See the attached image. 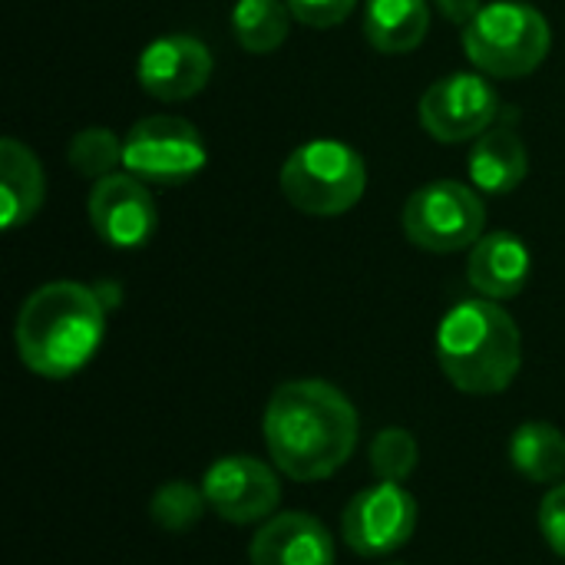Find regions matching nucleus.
Masks as SVG:
<instances>
[{"label": "nucleus", "instance_id": "nucleus-3", "mask_svg": "<svg viewBox=\"0 0 565 565\" xmlns=\"http://www.w3.org/2000/svg\"><path fill=\"white\" fill-rule=\"evenodd\" d=\"M437 361L457 391L493 397L516 381L523 364V338L500 301L470 298L444 315L437 328Z\"/></svg>", "mask_w": 565, "mask_h": 565}, {"label": "nucleus", "instance_id": "nucleus-18", "mask_svg": "<svg viewBox=\"0 0 565 565\" xmlns=\"http://www.w3.org/2000/svg\"><path fill=\"white\" fill-rule=\"evenodd\" d=\"M510 460L530 483H556L565 477V434L546 420L520 424L510 437Z\"/></svg>", "mask_w": 565, "mask_h": 565}, {"label": "nucleus", "instance_id": "nucleus-2", "mask_svg": "<svg viewBox=\"0 0 565 565\" xmlns=\"http://www.w3.org/2000/svg\"><path fill=\"white\" fill-rule=\"evenodd\" d=\"M106 334V301L79 281L40 285L17 315V354L46 377L63 381L83 371Z\"/></svg>", "mask_w": 565, "mask_h": 565}, {"label": "nucleus", "instance_id": "nucleus-13", "mask_svg": "<svg viewBox=\"0 0 565 565\" xmlns=\"http://www.w3.org/2000/svg\"><path fill=\"white\" fill-rule=\"evenodd\" d=\"M248 559L252 565H334V540L308 513H278L258 526Z\"/></svg>", "mask_w": 565, "mask_h": 565}, {"label": "nucleus", "instance_id": "nucleus-10", "mask_svg": "<svg viewBox=\"0 0 565 565\" xmlns=\"http://www.w3.org/2000/svg\"><path fill=\"white\" fill-rule=\"evenodd\" d=\"M417 530V500L401 483H374L361 490L341 516L344 543L358 556L397 553Z\"/></svg>", "mask_w": 565, "mask_h": 565}, {"label": "nucleus", "instance_id": "nucleus-12", "mask_svg": "<svg viewBox=\"0 0 565 565\" xmlns=\"http://www.w3.org/2000/svg\"><path fill=\"white\" fill-rule=\"evenodd\" d=\"M215 60L199 36L189 33H166L152 40L136 63L139 86L162 103H179L205 89L212 79Z\"/></svg>", "mask_w": 565, "mask_h": 565}, {"label": "nucleus", "instance_id": "nucleus-21", "mask_svg": "<svg viewBox=\"0 0 565 565\" xmlns=\"http://www.w3.org/2000/svg\"><path fill=\"white\" fill-rule=\"evenodd\" d=\"M209 503H205V493L202 487H192V483H166L152 493V503H149V516L159 530L166 533H185L192 530L202 516H205Z\"/></svg>", "mask_w": 565, "mask_h": 565}, {"label": "nucleus", "instance_id": "nucleus-23", "mask_svg": "<svg viewBox=\"0 0 565 565\" xmlns=\"http://www.w3.org/2000/svg\"><path fill=\"white\" fill-rule=\"evenodd\" d=\"M291 17L305 26L315 30H331L341 20L351 17V10L358 7V0H285Z\"/></svg>", "mask_w": 565, "mask_h": 565}, {"label": "nucleus", "instance_id": "nucleus-25", "mask_svg": "<svg viewBox=\"0 0 565 565\" xmlns=\"http://www.w3.org/2000/svg\"><path fill=\"white\" fill-rule=\"evenodd\" d=\"M450 23H457L460 30L483 10V0H430Z\"/></svg>", "mask_w": 565, "mask_h": 565}, {"label": "nucleus", "instance_id": "nucleus-19", "mask_svg": "<svg viewBox=\"0 0 565 565\" xmlns=\"http://www.w3.org/2000/svg\"><path fill=\"white\" fill-rule=\"evenodd\" d=\"M291 10L285 0H238L232 7V33L245 53H275L291 30Z\"/></svg>", "mask_w": 565, "mask_h": 565}, {"label": "nucleus", "instance_id": "nucleus-9", "mask_svg": "<svg viewBox=\"0 0 565 565\" xmlns=\"http://www.w3.org/2000/svg\"><path fill=\"white\" fill-rule=\"evenodd\" d=\"M202 493L209 510L235 526L265 523L281 503V483L268 463L258 457H222L202 477Z\"/></svg>", "mask_w": 565, "mask_h": 565}, {"label": "nucleus", "instance_id": "nucleus-1", "mask_svg": "<svg viewBox=\"0 0 565 565\" xmlns=\"http://www.w3.org/2000/svg\"><path fill=\"white\" fill-rule=\"evenodd\" d=\"M265 444L271 463L298 480L334 477L358 447V411L328 381H288L265 407Z\"/></svg>", "mask_w": 565, "mask_h": 565}, {"label": "nucleus", "instance_id": "nucleus-4", "mask_svg": "<svg viewBox=\"0 0 565 565\" xmlns=\"http://www.w3.org/2000/svg\"><path fill=\"white\" fill-rule=\"evenodd\" d=\"M553 46L550 20L520 0H493L463 26L467 60L493 79H516L540 70Z\"/></svg>", "mask_w": 565, "mask_h": 565}, {"label": "nucleus", "instance_id": "nucleus-8", "mask_svg": "<svg viewBox=\"0 0 565 565\" xmlns=\"http://www.w3.org/2000/svg\"><path fill=\"white\" fill-rule=\"evenodd\" d=\"M420 126L437 142H470L497 126L503 103L497 86L483 73L440 76L420 96Z\"/></svg>", "mask_w": 565, "mask_h": 565}, {"label": "nucleus", "instance_id": "nucleus-7", "mask_svg": "<svg viewBox=\"0 0 565 565\" xmlns=\"http://www.w3.org/2000/svg\"><path fill=\"white\" fill-rule=\"evenodd\" d=\"M205 162L202 132L182 116H146L122 136V169L146 185H185Z\"/></svg>", "mask_w": 565, "mask_h": 565}, {"label": "nucleus", "instance_id": "nucleus-26", "mask_svg": "<svg viewBox=\"0 0 565 565\" xmlns=\"http://www.w3.org/2000/svg\"><path fill=\"white\" fill-rule=\"evenodd\" d=\"M391 565H394V563H391ZM397 565H401V563H397Z\"/></svg>", "mask_w": 565, "mask_h": 565}, {"label": "nucleus", "instance_id": "nucleus-22", "mask_svg": "<svg viewBox=\"0 0 565 565\" xmlns=\"http://www.w3.org/2000/svg\"><path fill=\"white\" fill-rule=\"evenodd\" d=\"M66 159H70L73 172H79L86 179H103V175L116 172V166H122V139H116L113 129L89 126L70 139Z\"/></svg>", "mask_w": 565, "mask_h": 565}, {"label": "nucleus", "instance_id": "nucleus-17", "mask_svg": "<svg viewBox=\"0 0 565 565\" xmlns=\"http://www.w3.org/2000/svg\"><path fill=\"white\" fill-rule=\"evenodd\" d=\"M430 30V0H367L364 36L377 53H414Z\"/></svg>", "mask_w": 565, "mask_h": 565}, {"label": "nucleus", "instance_id": "nucleus-16", "mask_svg": "<svg viewBox=\"0 0 565 565\" xmlns=\"http://www.w3.org/2000/svg\"><path fill=\"white\" fill-rule=\"evenodd\" d=\"M46 195V182H43V166L36 159V152L30 146H23L20 139H0V225L7 232L26 225Z\"/></svg>", "mask_w": 565, "mask_h": 565}, {"label": "nucleus", "instance_id": "nucleus-24", "mask_svg": "<svg viewBox=\"0 0 565 565\" xmlns=\"http://www.w3.org/2000/svg\"><path fill=\"white\" fill-rule=\"evenodd\" d=\"M540 533L550 550L565 559V483L550 490L540 503Z\"/></svg>", "mask_w": 565, "mask_h": 565}, {"label": "nucleus", "instance_id": "nucleus-6", "mask_svg": "<svg viewBox=\"0 0 565 565\" xmlns=\"http://www.w3.org/2000/svg\"><path fill=\"white\" fill-rule=\"evenodd\" d=\"M401 225L411 245L434 255H450V252L473 248L483 238L487 209L477 189L463 182L437 179L420 185L407 199Z\"/></svg>", "mask_w": 565, "mask_h": 565}, {"label": "nucleus", "instance_id": "nucleus-14", "mask_svg": "<svg viewBox=\"0 0 565 565\" xmlns=\"http://www.w3.org/2000/svg\"><path fill=\"white\" fill-rule=\"evenodd\" d=\"M533 275V255L526 242L513 232H490L483 235L467 258V281L480 298L507 301L516 298Z\"/></svg>", "mask_w": 565, "mask_h": 565}, {"label": "nucleus", "instance_id": "nucleus-5", "mask_svg": "<svg viewBox=\"0 0 565 565\" xmlns=\"http://www.w3.org/2000/svg\"><path fill=\"white\" fill-rule=\"evenodd\" d=\"M281 195L301 215L334 218L351 212L367 189V166L358 149L338 139H311L281 166Z\"/></svg>", "mask_w": 565, "mask_h": 565}, {"label": "nucleus", "instance_id": "nucleus-15", "mask_svg": "<svg viewBox=\"0 0 565 565\" xmlns=\"http://www.w3.org/2000/svg\"><path fill=\"white\" fill-rule=\"evenodd\" d=\"M467 169H470V182L480 192L507 195L520 189L523 179L530 175V149L513 126L497 122L473 139Z\"/></svg>", "mask_w": 565, "mask_h": 565}, {"label": "nucleus", "instance_id": "nucleus-20", "mask_svg": "<svg viewBox=\"0 0 565 565\" xmlns=\"http://www.w3.org/2000/svg\"><path fill=\"white\" fill-rule=\"evenodd\" d=\"M371 470L377 477V483H404L420 460V447L417 437L404 427H384L367 450Z\"/></svg>", "mask_w": 565, "mask_h": 565}, {"label": "nucleus", "instance_id": "nucleus-11", "mask_svg": "<svg viewBox=\"0 0 565 565\" xmlns=\"http://www.w3.org/2000/svg\"><path fill=\"white\" fill-rule=\"evenodd\" d=\"M86 212L93 232L113 248H142L159 228V205L149 185L129 172L96 179Z\"/></svg>", "mask_w": 565, "mask_h": 565}]
</instances>
